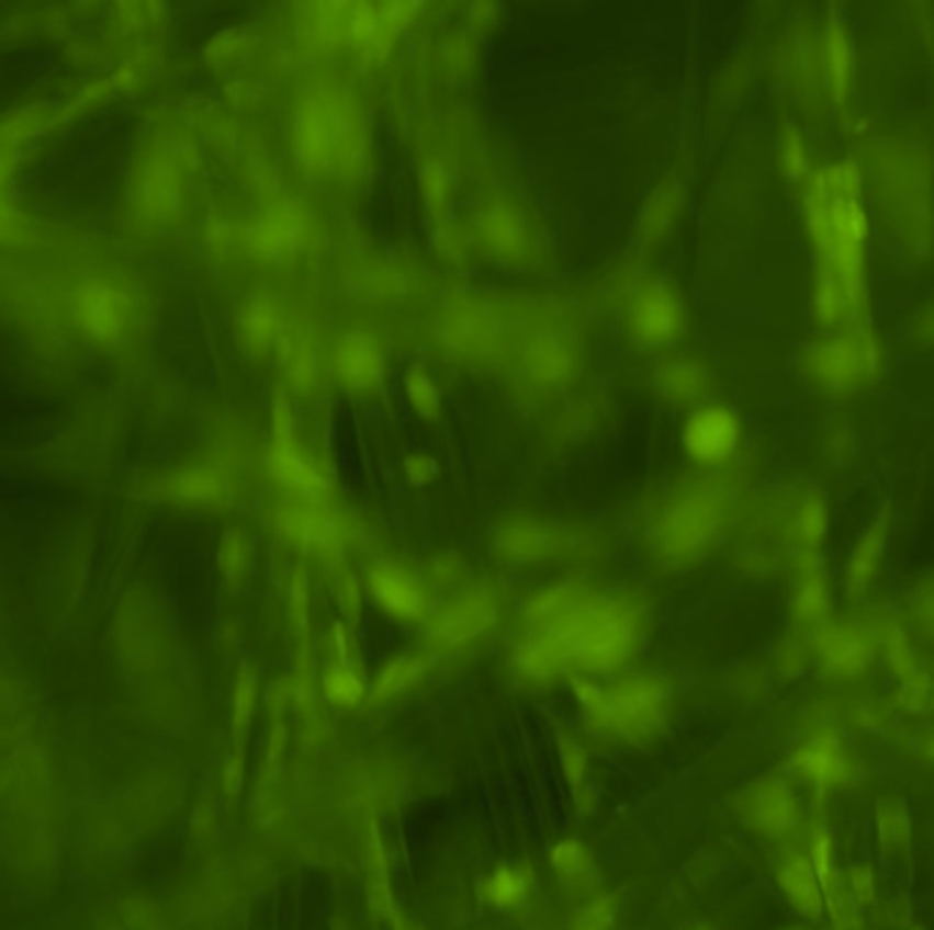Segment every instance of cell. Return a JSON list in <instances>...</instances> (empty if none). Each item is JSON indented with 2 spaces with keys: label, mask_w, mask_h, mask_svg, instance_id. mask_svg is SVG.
I'll list each match as a JSON object with an SVG mask.
<instances>
[{
  "label": "cell",
  "mask_w": 934,
  "mask_h": 930,
  "mask_svg": "<svg viewBox=\"0 0 934 930\" xmlns=\"http://www.w3.org/2000/svg\"><path fill=\"white\" fill-rule=\"evenodd\" d=\"M803 217L814 252V309L825 326H858L866 309L869 217L855 165L836 162L806 181Z\"/></svg>",
  "instance_id": "1"
},
{
  "label": "cell",
  "mask_w": 934,
  "mask_h": 930,
  "mask_svg": "<svg viewBox=\"0 0 934 930\" xmlns=\"http://www.w3.org/2000/svg\"><path fill=\"white\" fill-rule=\"evenodd\" d=\"M578 701L589 723L617 739H641L661 728L666 719L668 693L663 682L652 677L622 679L615 684H576Z\"/></svg>",
  "instance_id": "2"
},
{
  "label": "cell",
  "mask_w": 934,
  "mask_h": 930,
  "mask_svg": "<svg viewBox=\"0 0 934 930\" xmlns=\"http://www.w3.org/2000/svg\"><path fill=\"white\" fill-rule=\"evenodd\" d=\"M723 501L716 490L690 487L666 503L655 525V545L666 562L688 564L718 536Z\"/></svg>",
  "instance_id": "3"
},
{
  "label": "cell",
  "mask_w": 934,
  "mask_h": 930,
  "mask_svg": "<svg viewBox=\"0 0 934 930\" xmlns=\"http://www.w3.org/2000/svg\"><path fill=\"white\" fill-rule=\"evenodd\" d=\"M882 367V348L860 326H847L820 340L806 356V375L825 392H855Z\"/></svg>",
  "instance_id": "4"
},
{
  "label": "cell",
  "mask_w": 934,
  "mask_h": 930,
  "mask_svg": "<svg viewBox=\"0 0 934 930\" xmlns=\"http://www.w3.org/2000/svg\"><path fill=\"white\" fill-rule=\"evenodd\" d=\"M743 441V422L721 402H707L690 411L683 424L685 455L699 465H723L732 461Z\"/></svg>",
  "instance_id": "5"
},
{
  "label": "cell",
  "mask_w": 934,
  "mask_h": 930,
  "mask_svg": "<svg viewBox=\"0 0 934 930\" xmlns=\"http://www.w3.org/2000/svg\"><path fill=\"white\" fill-rule=\"evenodd\" d=\"M630 329L641 345H668L685 329V309L666 282H644L630 302Z\"/></svg>",
  "instance_id": "6"
},
{
  "label": "cell",
  "mask_w": 934,
  "mask_h": 930,
  "mask_svg": "<svg viewBox=\"0 0 934 930\" xmlns=\"http://www.w3.org/2000/svg\"><path fill=\"white\" fill-rule=\"evenodd\" d=\"M496 624V602L485 591L458 597L455 602L436 613L430 624V638L439 646L455 649V646L472 644L474 638L488 633Z\"/></svg>",
  "instance_id": "7"
},
{
  "label": "cell",
  "mask_w": 934,
  "mask_h": 930,
  "mask_svg": "<svg viewBox=\"0 0 934 930\" xmlns=\"http://www.w3.org/2000/svg\"><path fill=\"white\" fill-rule=\"evenodd\" d=\"M370 591L375 602L401 622H417L428 611V591L401 567H375L370 572Z\"/></svg>",
  "instance_id": "8"
},
{
  "label": "cell",
  "mask_w": 934,
  "mask_h": 930,
  "mask_svg": "<svg viewBox=\"0 0 934 930\" xmlns=\"http://www.w3.org/2000/svg\"><path fill=\"white\" fill-rule=\"evenodd\" d=\"M822 75L833 102L847 104L855 82V49L847 27L839 20L828 22L822 36Z\"/></svg>",
  "instance_id": "9"
},
{
  "label": "cell",
  "mask_w": 934,
  "mask_h": 930,
  "mask_svg": "<svg viewBox=\"0 0 934 930\" xmlns=\"http://www.w3.org/2000/svg\"><path fill=\"white\" fill-rule=\"evenodd\" d=\"M749 818L759 832L770 838H784L798 821V805H795L792 791L778 780L762 783L749 799Z\"/></svg>",
  "instance_id": "10"
},
{
  "label": "cell",
  "mask_w": 934,
  "mask_h": 930,
  "mask_svg": "<svg viewBox=\"0 0 934 930\" xmlns=\"http://www.w3.org/2000/svg\"><path fill=\"white\" fill-rule=\"evenodd\" d=\"M795 767L814 785H836L847 778V756L833 736H814L795 752Z\"/></svg>",
  "instance_id": "11"
},
{
  "label": "cell",
  "mask_w": 934,
  "mask_h": 930,
  "mask_svg": "<svg viewBox=\"0 0 934 930\" xmlns=\"http://www.w3.org/2000/svg\"><path fill=\"white\" fill-rule=\"evenodd\" d=\"M274 470L283 481H289L291 487L302 492H315L324 487L318 468L307 461L300 452V446L294 444V435H291L289 419H278V444H274Z\"/></svg>",
  "instance_id": "12"
},
{
  "label": "cell",
  "mask_w": 934,
  "mask_h": 930,
  "mask_svg": "<svg viewBox=\"0 0 934 930\" xmlns=\"http://www.w3.org/2000/svg\"><path fill=\"white\" fill-rule=\"evenodd\" d=\"M657 389L672 402H696L707 392L705 364L690 356L668 359L657 370Z\"/></svg>",
  "instance_id": "13"
},
{
  "label": "cell",
  "mask_w": 934,
  "mask_h": 930,
  "mask_svg": "<svg viewBox=\"0 0 934 930\" xmlns=\"http://www.w3.org/2000/svg\"><path fill=\"white\" fill-rule=\"evenodd\" d=\"M556 542H560L556 531L534 520H518L502 529V551L518 562H538V558L551 556L556 551Z\"/></svg>",
  "instance_id": "14"
},
{
  "label": "cell",
  "mask_w": 934,
  "mask_h": 930,
  "mask_svg": "<svg viewBox=\"0 0 934 930\" xmlns=\"http://www.w3.org/2000/svg\"><path fill=\"white\" fill-rule=\"evenodd\" d=\"M781 887L784 893H787V898L792 900V906L798 911H803V915L817 917L822 911V887H820V876H817L814 865L806 860H800V857H795V860H789L787 865L781 867Z\"/></svg>",
  "instance_id": "15"
},
{
  "label": "cell",
  "mask_w": 934,
  "mask_h": 930,
  "mask_svg": "<svg viewBox=\"0 0 934 930\" xmlns=\"http://www.w3.org/2000/svg\"><path fill=\"white\" fill-rule=\"evenodd\" d=\"M428 673V662L417 655H401L395 660L386 662L379 671V677L373 679V688H370V697L375 703L392 701V697L403 695L406 690H412L414 684H419Z\"/></svg>",
  "instance_id": "16"
},
{
  "label": "cell",
  "mask_w": 934,
  "mask_h": 930,
  "mask_svg": "<svg viewBox=\"0 0 934 930\" xmlns=\"http://www.w3.org/2000/svg\"><path fill=\"white\" fill-rule=\"evenodd\" d=\"M886 540L888 531L882 520L869 525V531L860 536L853 551V558H849V583H853V589H864L875 578L877 567L882 562V553H886Z\"/></svg>",
  "instance_id": "17"
},
{
  "label": "cell",
  "mask_w": 934,
  "mask_h": 930,
  "mask_svg": "<svg viewBox=\"0 0 934 930\" xmlns=\"http://www.w3.org/2000/svg\"><path fill=\"white\" fill-rule=\"evenodd\" d=\"M170 487H173V496L181 498V501L206 503V501H220L223 492L228 490V481H225V476L214 468H190L176 474L173 485Z\"/></svg>",
  "instance_id": "18"
},
{
  "label": "cell",
  "mask_w": 934,
  "mask_h": 930,
  "mask_svg": "<svg viewBox=\"0 0 934 930\" xmlns=\"http://www.w3.org/2000/svg\"><path fill=\"white\" fill-rule=\"evenodd\" d=\"M778 165H781V173L792 181H809L814 175V170H811L814 154H811V146L803 132H781V137H778Z\"/></svg>",
  "instance_id": "19"
},
{
  "label": "cell",
  "mask_w": 934,
  "mask_h": 930,
  "mask_svg": "<svg viewBox=\"0 0 934 930\" xmlns=\"http://www.w3.org/2000/svg\"><path fill=\"white\" fill-rule=\"evenodd\" d=\"M529 873L521 867H499L494 876L485 882V900L499 909H513L529 895Z\"/></svg>",
  "instance_id": "20"
},
{
  "label": "cell",
  "mask_w": 934,
  "mask_h": 930,
  "mask_svg": "<svg viewBox=\"0 0 934 930\" xmlns=\"http://www.w3.org/2000/svg\"><path fill=\"white\" fill-rule=\"evenodd\" d=\"M324 695L335 706H357L368 695V684L348 662H337L324 673Z\"/></svg>",
  "instance_id": "21"
},
{
  "label": "cell",
  "mask_w": 934,
  "mask_h": 930,
  "mask_svg": "<svg viewBox=\"0 0 934 930\" xmlns=\"http://www.w3.org/2000/svg\"><path fill=\"white\" fill-rule=\"evenodd\" d=\"M825 660L828 666L839 671H855L866 660V640L855 630H836L825 640Z\"/></svg>",
  "instance_id": "22"
},
{
  "label": "cell",
  "mask_w": 934,
  "mask_h": 930,
  "mask_svg": "<svg viewBox=\"0 0 934 930\" xmlns=\"http://www.w3.org/2000/svg\"><path fill=\"white\" fill-rule=\"evenodd\" d=\"M825 608H828L825 578H822L820 569H809V572L800 575L798 580L795 611H798L806 622H817V619L825 616Z\"/></svg>",
  "instance_id": "23"
},
{
  "label": "cell",
  "mask_w": 934,
  "mask_h": 930,
  "mask_svg": "<svg viewBox=\"0 0 934 930\" xmlns=\"http://www.w3.org/2000/svg\"><path fill=\"white\" fill-rule=\"evenodd\" d=\"M285 531L305 545H329L331 534H335L329 520L313 512V509H291L285 514Z\"/></svg>",
  "instance_id": "24"
},
{
  "label": "cell",
  "mask_w": 934,
  "mask_h": 930,
  "mask_svg": "<svg viewBox=\"0 0 934 930\" xmlns=\"http://www.w3.org/2000/svg\"><path fill=\"white\" fill-rule=\"evenodd\" d=\"M679 206H683V195H679L677 190L657 192V195L652 197L650 206L644 208V232H641V236L646 238L663 236V232L672 228L674 219H677Z\"/></svg>",
  "instance_id": "25"
},
{
  "label": "cell",
  "mask_w": 934,
  "mask_h": 930,
  "mask_svg": "<svg viewBox=\"0 0 934 930\" xmlns=\"http://www.w3.org/2000/svg\"><path fill=\"white\" fill-rule=\"evenodd\" d=\"M551 865L565 878H582L587 876L589 871V854L576 840H562V843L551 851Z\"/></svg>",
  "instance_id": "26"
},
{
  "label": "cell",
  "mask_w": 934,
  "mask_h": 930,
  "mask_svg": "<svg viewBox=\"0 0 934 930\" xmlns=\"http://www.w3.org/2000/svg\"><path fill=\"white\" fill-rule=\"evenodd\" d=\"M406 389H408V397H412V406L417 408L419 413H425V417H434L436 408H439V392H436V386L430 384L428 375L414 370L406 381Z\"/></svg>",
  "instance_id": "27"
},
{
  "label": "cell",
  "mask_w": 934,
  "mask_h": 930,
  "mask_svg": "<svg viewBox=\"0 0 934 930\" xmlns=\"http://www.w3.org/2000/svg\"><path fill=\"white\" fill-rule=\"evenodd\" d=\"M252 708H256V682H252L250 673H241L239 684H236L234 693V730L236 736L245 734L247 725H250Z\"/></svg>",
  "instance_id": "28"
},
{
  "label": "cell",
  "mask_w": 934,
  "mask_h": 930,
  "mask_svg": "<svg viewBox=\"0 0 934 930\" xmlns=\"http://www.w3.org/2000/svg\"><path fill=\"white\" fill-rule=\"evenodd\" d=\"M825 534V507L820 501H809L798 512V536L803 545H817Z\"/></svg>",
  "instance_id": "29"
},
{
  "label": "cell",
  "mask_w": 934,
  "mask_h": 930,
  "mask_svg": "<svg viewBox=\"0 0 934 930\" xmlns=\"http://www.w3.org/2000/svg\"><path fill=\"white\" fill-rule=\"evenodd\" d=\"M340 367L348 370V381L359 384V381H370V375L379 370V362H375V356H373V351H370V348L351 345V348H348L346 359H340Z\"/></svg>",
  "instance_id": "30"
},
{
  "label": "cell",
  "mask_w": 934,
  "mask_h": 930,
  "mask_svg": "<svg viewBox=\"0 0 934 930\" xmlns=\"http://www.w3.org/2000/svg\"><path fill=\"white\" fill-rule=\"evenodd\" d=\"M220 564H223V569H225V575H228V578H239V575L245 572V567H247L245 536L230 534L228 540H225L223 551H220Z\"/></svg>",
  "instance_id": "31"
},
{
  "label": "cell",
  "mask_w": 934,
  "mask_h": 930,
  "mask_svg": "<svg viewBox=\"0 0 934 930\" xmlns=\"http://www.w3.org/2000/svg\"><path fill=\"white\" fill-rule=\"evenodd\" d=\"M562 767H565L567 780H571L573 785L582 783L584 769H587V761H584L582 747H578L573 739H562Z\"/></svg>",
  "instance_id": "32"
},
{
  "label": "cell",
  "mask_w": 934,
  "mask_h": 930,
  "mask_svg": "<svg viewBox=\"0 0 934 930\" xmlns=\"http://www.w3.org/2000/svg\"><path fill=\"white\" fill-rule=\"evenodd\" d=\"M609 917H611L609 904L600 900V904H595L593 909L582 917V922H578L576 930H606V926H609Z\"/></svg>",
  "instance_id": "33"
},
{
  "label": "cell",
  "mask_w": 934,
  "mask_h": 930,
  "mask_svg": "<svg viewBox=\"0 0 934 930\" xmlns=\"http://www.w3.org/2000/svg\"><path fill=\"white\" fill-rule=\"evenodd\" d=\"M406 470H408V479L417 481V485H425V481L434 479L436 463L430 461V457H412V461L406 463Z\"/></svg>",
  "instance_id": "34"
},
{
  "label": "cell",
  "mask_w": 934,
  "mask_h": 930,
  "mask_svg": "<svg viewBox=\"0 0 934 930\" xmlns=\"http://www.w3.org/2000/svg\"><path fill=\"white\" fill-rule=\"evenodd\" d=\"M921 326H924V334L930 337V340H934V307L930 309V315H926V318L921 320Z\"/></svg>",
  "instance_id": "35"
}]
</instances>
